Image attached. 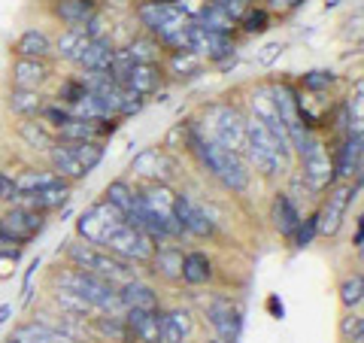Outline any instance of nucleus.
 <instances>
[{"instance_id":"f257e3e1","label":"nucleus","mask_w":364,"mask_h":343,"mask_svg":"<svg viewBox=\"0 0 364 343\" xmlns=\"http://www.w3.org/2000/svg\"><path fill=\"white\" fill-rule=\"evenodd\" d=\"M191 149L200 158V164L210 170L215 179H222V186L231 191H246L249 189V164L243 162V155H237L231 149H225L215 140L203 134H191Z\"/></svg>"},{"instance_id":"f03ea898","label":"nucleus","mask_w":364,"mask_h":343,"mask_svg":"<svg viewBox=\"0 0 364 343\" xmlns=\"http://www.w3.org/2000/svg\"><path fill=\"white\" fill-rule=\"evenodd\" d=\"M67 258L73 261V268L85 270V273H95V277L107 280L112 285H122V283H131L136 280V268L131 261H124L119 255L107 253L104 246H95V243H70L67 246Z\"/></svg>"},{"instance_id":"7ed1b4c3","label":"nucleus","mask_w":364,"mask_h":343,"mask_svg":"<svg viewBox=\"0 0 364 343\" xmlns=\"http://www.w3.org/2000/svg\"><path fill=\"white\" fill-rule=\"evenodd\" d=\"M58 285H61V289L76 292L79 298H85L100 313H124L119 285L100 280V277H95V273H85V270H79V268L64 270V273H58Z\"/></svg>"},{"instance_id":"20e7f679","label":"nucleus","mask_w":364,"mask_h":343,"mask_svg":"<svg viewBox=\"0 0 364 343\" xmlns=\"http://www.w3.org/2000/svg\"><path fill=\"white\" fill-rule=\"evenodd\" d=\"M243 162H249L255 170H261L264 176H277L286 170L289 158L279 152L277 140L264 131V125H261L255 116L246 119V149H243Z\"/></svg>"},{"instance_id":"39448f33","label":"nucleus","mask_w":364,"mask_h":343,"mask_svg":"<svg viewBox=\"0 0 364 343\" xmlns=\"http://www.w3.org/2000/svg\"><path fill=\"white\" fill-rule=\"evenodd\" d=\"M294 149L301 152V176L306 182V189L310 191L331 189V182H334V158L328 155L325 143L318 140L316 134L306 131L301 140L294 143Z\"/></svg>"},{"instance_id":"423d86ee","label":"nucleus","mask_w":364,"mask_h":343,"mask_svg":"<svg viewBox=\"0 0 364 343\" xmlns=\"http://www.w3.org/2000/svg\"><path fill=\"white\" fill-rule=\"evenodd\" d=\"M136 19H140V25L161 46H167L182 28L188 25L186 13H182L176 4H155V0H143V4L136 6Z\"/></svg>"},{"instance_id":"0eeeda50","label":"nucleus","mask_w":364,"mask_h":343,"mask_svg":"<svg viewBox=\"0 0 364 343\" xmlns=\"http://www.w3.org/2000/svg\"><path fill=\"white\" fill-rule=\"evenodd\" d=\"M207 128H210V134H203V137H210V140L225 146V149L243 155V149H246V116L240 110L210 107L207 110Z\"/></svg>"},{"instance_id":"6e6552de","label":"nucleus","mask_w":364,"mask_h":343,"mask_svg":"<svg viewBox=\"0 0 364 343\" xmlns=\"http://www.w3.org/2000/svg\"><path fill=\"white\" fill-rule=\"evenodd\" d=\"M107 249V253L119 255L124 261H131V265H140V261H152V253H155V240L149 234H143L140 228L134 225H119L116 231H112L104 243H100Z\"/></svg>"},{"instance_id":"1a4fd4ad","label":"nucleus","mask_w":364,"mask_h":343,"mask_svg":"<svg viewBox=\"0 0 364 343\" xmlns=\"http://www.w3.org/2000/svg\"><path fill=\"white\" fill-rule=\"evenodd\" d=\"M128 219H124V213L119 210V207H112L109 201H100V204H95V207H88L82 216L76 219V231H79V237L85 240V243H95V246H100L104 240L116 231L119 225H124Z\"/></svg>"},{"instance_id":"9d476101","label":"nucleus","mask_w":364,"mask_h":343,"mask_svg":"<svg viewBox=\"0 0 364 343\" xmlns=\"http://www.w3.org/2000/svg\"><path fill=\"white\" fill-rule=\"evenodd\" d=\"M358 189H361V179L355 182V189L343 182V186H334L331 191H328L322 210L316 213V234L334 237L340 231V225H343V219H346V210H349V204H352V198H355Z\"/></svg>"},{"instance_id":"9b49d317","label":"nucleus","mask_w":364,"mask_h":343,"mask_svg":"<svg viewBox=\"0 0 364 343\" xmlns=\"http://www.w3.org/2000/svg\"><path fill=\"white\" fill-rule=\"evenodd\" d=\"M252 116L264 125V131L277 140V146H279V152L282 155H291V137H289V131H286V125H282V119H279V112H277V107H273V97H270V88H258V91H252Z\"/></svg>"},{"instance_id":"f8f14e48","label":"nucleus","mask_w":364,"mask_h":343,"mask_svg":"<svg viewBox=\"0 0 364 343\" xmlns=\"http://www.w3.org/2000/svg\"><path fill=\"white\" fill-rule=\"evenodd\" d=\"M270 97H273V107H277L279 119H282V125H286V131H289V137H291V149H294V143H298L301 137L306 134L301 97L294 95V88L286 85V83H282V85H273V88H270Z\"/></svg>"},{"instance_id":"ddd939ff","label":"nucleus","mask_w":364,"mask_h":343,"mask_svg":"<svg viewBox=\"0 0 364 343\" xmlns=\"http://www.w3.org/2000/svg\"><path fill=\"white\" fill-rule=\"evenodd\" d=\"M43 225H46L43 213L28 210V207H18V204L6 216H0V228H4V234L13 240V243H18V246H25L28 240L37 237L43 231Z\"/></svg>"},{"instance_id":"4468645a","label":"nucleus","mask_w":364,"mask_h":343,"mask_svg":"<svg viewBox=\"0 0 364 343\" xmlns=\"http://www.w3.org/2000/svg\"><path fill=\"white\" fill-rule=\"evenodd\" d=\"M210 325L215 328L219 334V343H240V334H243V316H240V307L231 304L228 298H215L210 304Z\"/></svg>"},{"instance_id":"2eb2a0df","label":"nucleus","mask_w":364,"mask_h":343,"mask_svg":"<svg viewBox=\"0 0 364 343\" xmlns=\"http://www.w3.org/2000/svg\"><path fill=\"white\" fill-rule=\"evenodd\" d=\"M173 216H176V222H179L182 231H188L195 237H210L215 231V225L207 216V210H203L200 204L191 201L188 194H176V198H173Z\"/></svg>"},{"instance_id":"dca6fc26","label":"nucleus","mask_w":364,"mask_h":343,"mask_svg":"<svg viewBox=\"0 0 364 343\" xmlns=\"http://www.w3.org/2000/svg\"><path fill=\"white\" fill-rule=\"evenodd\" d=\"M116 125L112 119H79V116H70L55 134H58L61 143H82V140H100L104 134H112Z\"/></svg>"},{"instance_id":"f3484780","label":"nucleus","mask_w":364,"mask_h":343,"mask_svg":"<svg viewBox=\"0 0 364 343\" xmlns=\"http://www.w3.org/2000/svg\"><path fill=\"white\" fill-rule=\"evenodd\" d=\"M131 170L146 176V179H152V182H167L173 176V158H170L164 149H143L134 158Z\"/></svg>"},{"instance_id":"a211bd4d","label":"nucleus","mask_w":364,"mask_h":343,"mask_svg":"<svg viewBox=\"0 0 364 343\" xmlns=\"http://www.w3.org/2000/svg\"><path fill=\"white\" fill-rule=\"evenodd\" d=\"M112 58H116V46H112L109 37H97V40H88L85 49L76 55V67L79 70H109Z\"/></svg>"},{"instance_id":"6ab92c4d","label":"nucleus","mask_w":364,"mask_h":343,"mask_svg":"<svg viewBox=\"0 0 364 343\" xmlns=\"http://www.w3.org/2000/svg\"><path fill=\"white\" fill-rule=\"evenodd\" d=\"M67 198H70V186H55V189H40V191H18L13 204L37 210V213H49V210L64 207Z\"/></svg>"},{"instance_id":"aec40b11","label":"nucleus","mask_w":364,"mask_h":343,"mask_svg":"<svg viewBox=\"0 0 364 343\" xmlns=\"http://www.w3.org/2000/svg\"><path fill=\"white\" fill-rule=\"evenodd\" d=\"M52 76L46 58H18L13 64V88H31L40 91V85Z\"/></svg>"},{"instance_id":"412c9836","label":"nucleus","mask_w":364,"mask_h":343,"mask_svg":"<svg viewBox=\"0 0 364 343\" xmlns=\"http://www.w3.org/2000/svg\"><path fill=\"white\" fill-rule=\"evenodd\" d=\"M361 143H364L361 131H349L346 134L343 146H340V158L334 164V176H340V179H349V176L358 179L361 176Z\"/></svg>"},{"instance_id":"4be33fe9","label":"nucleus","mask_w":364,"mask_h":343,"mask_svg":"<svg viewBox=\"0 0 364 343\" xmlns=\"http://www.w3.org/2000/svg\"><path fill=\"white\" fill-rule=\"evenodd\" d=\"M122 85L136 91L140 97L152 95V91H158V85H161V67L158 64H131V70L122 76Z\"/></svg>"},{"instance_id":"5701e85b","label":"nucleus","mask_w":364,"mask_h":343,"mask_svg":"<svg viewBox=\"0 0 364 343\" xmlns=\"http://www.w3.org/2000/svg\"><path fill=\"white\" fill-rule=\"evenodd\" d=\"M191 328V313L188 310H170L161 313V325H158V343H186Z\"/></svg>"},{"instance_id":"b1692460","label":"nucleus","mask_w":364,"mask_h":343,"mask_svg":"<svg viewBox=\"0 0 364 343\" xmlns=\"http://www.w3.org/2000/svg\"><path fill=\"white\" fill-rule=\"evenodd\" d=\"M119 295H122V304L124 310H158V295L152 285H146L140 277L131 280V283H122L119 285Z\"/></svg>"},{"instance_id":"393cba45","label":"nucleus","mask_w":364,"mask_h":343,"mask_svg":"<svg viewBox=\"0 0 364 343\" xmlns=\"http://www.w3.org/2000/svg\"><path fill=\"white\" fill-rule=\"evenodd\" d=\"M13 340H16V343H76L73 337H67L64 331L46 325L43 319H33V322L18 325L16 334H13Z\"/></svg>"},{"instance_id":"a878e982","label":"nucleus","mask_w":364,"mask_h":343,"mask_svg":"<svg viewBox=\"0 0 364 343\" xmlns=\"http://www.w3.org/2000/svg\"><path fill=\"white\" fill-rule=\"evenodd\" d=\"M124 322L131 328V337L143 343H158V325H161L158 310H124Z\"/></svg>"},{"instance_id":"bb28decb","label":"nucleus","mask_w":364,"mask_h":343,"mask_svg":"<svg viewBox=\"0 0 364 343\" xmlns=\"http://www.w3.org/2000/svg\"><path fill=\"white\" fill-rule=\"evenodd\" d=\"M97 13V0H55V16L67 28H82Z\"/></svg>"},{"instance_id":"cd10ccee","label":"nucleus","mask_w":364,"mask_h":343,"mask_svg":"<svg viewBox=\"0 0 364 343\" xmlns=\"http://www.w3.org/2000/svg\"><path fill=\"white\" fill-rule=\"evenodd\" d=\"M195 25H200L203 31H213V33H231L237 28V21L225 13V9H219L213 4V0H203V6L198 9V16L191 19Z\"/></svg>"},{"instance_id":"c85d7f7f","label":"nucleus","mask_w":364,"mask_h":343,"mask_svg":"<svg viewBox=\"0 0 364 343\" xmlns=\"http://www.w3.org/2000/svg\"><path fill=\"white\" fill-rule=\"evenodd\" d=\"M49 158H52L55 174H58L61 179H67V182H79V179H85V176H88L85 170L79 167V162L73 158V152L67 149V143H52Z\"/></svg>"},{"instance_id":"c756f323","label":"nucleus","mask_w":364,"mask_h":343,"mask_svg":"<svg viewBox=\"0 0 364 343\" xmlns=\"http://www.w3.org/2000/svg\"><path fill=\"white\" fill-rule=\"evenodd\" d=\"M13 52L18 55V58H46V55H52V40L46 37L43 31L31 28V31H25L16 40V49Z\"/></svg>"},{"instance_id":"7c9ffc66","label":"nucleus","mask_w":364,"mask_h":343,"mask_svg":"<svg viewBox=\"0 0 364 343\" xmlns=\"http://www.w3.org/2000/svg\"><path fill=\"white\" fill-rule=\"evenodd\" d=\"M273 225H277L279 234H286V237H291L294 228L301 225V213L289 194H277V198H273Z\"/></svg>"},{"instance_id":"2f4dec72","label":"nucleus","mask_w":364,"mask_h":343,"mask_svg":"<svg viewBox=\"0 0 364 343\" xmlns=\"http://www.w3.org/2000/svg\"><path fill=\"white\" fill-rule=\"evenodd\" d=\"M55 186H70V182L61 179L55 170H25L21 176H16L18 191H40V189H55Z\"/></svg>"},{"instance_id":"473e14b6","label":"nucleus","mask_w":364,"mask_h":343,"mask_svg":"<svg viewBox=\"0 0 364 343\" xmlns=\"http://www.w3.org/2000/svg\"><path fill=\"white\" fill-rule=\"evenodd\" d=\"M95 331L107 340H119V343H131V328L124 322L122 313H104V316H95Z\"/></svg>"},{"instance_id":"72a5a7b5","label":"nucleus","mask_w":364,"mask_h":343,"mask_svg":"<svg viewBox=\"0 0 364 343\" xmlns=\"http://www.w3.org/2000/svg\"><path fill=\"white\" fill-rule=\"evenodd\" d=\"M213 277V261L203 253H188L182 255V280L188 285H200Z\"/></svg>"},{"instance_id":"f704fd0d","label":"nucleus","mask_w":364,"mask_h":343,"mask_svg":"<svg viewBox=\"0 0 364 343\" xmlns=\"http://www.w3.org/2000/svg\"><path fill=\"white\" fill-rule=\"evenodd\" d=\"M85 43H88L85 28H64L58 43H52V52H58L64 61H76V55L85 49Z\"/></svg>"},{"instance_id":"c9c22d12","label":"nucleus","mask_w":364,"mask_h":343,"mask_svg":"<svg viewBox=\"0 0 364 343\" xmlns=\"http://www.w3.org/2000/svg\"><path fill=\"white\" fill-rule=\"evenodd\" d=\"M43 107L46 104H43L40 91H31V88H13V91H9V110H13L16 116L31 119V116H37Z\"/></svg>"},{"instance_id":"e433bc0d","label":"nucleus","mask_w":364,"mask_h":343,"mask_svg":"<svg viewBox=\"0 0 364 343\" xmlns=\"http://www.w3.org/2000/svg\"><path fill=\"white\" fill-rule=\"evenodd\" d=\"M67 149L73 152V158L79 162V167L91 174L100 162H104V143L100 140H82V143H67Z\"/></svg>"},{"instance_id":"4c0bfd02","label":"nucleus","mask_w":364,"mask_h":343,"mask_svg":"<svg viewBox=\"0 0 364 343\" xmlns=\"http://www.w3.org/2000/svg\"><path fill=\"white\" fill-rule=\"evenodd\" d=\"M155 273H161L164 280H182V253L179 249H158L152 253Z\"/></svg>"},{"instance_id":"58836bf2","label":"nucleus","mask_w":364,"mask_h":343,"mask_svg":"<svg viewBox=\"0 0 364 343\" xmlns=\"http://www.w3.org/2000/svg\"><path fill=\"white\" fill-rule=\"evenodd\" d=\"M107 198L104 201H109L112 204V207H119L124 216H128L134 207H136V201H140V194H136L131 186H128V182H122V179H116V182H109V186H107Z\"/></svg>"},{"instance_id":"ea45409f","label":"nucleus","mask_w":364,"mask_h":343,"mask_svg":"<svg viewBox=\"0 0 364 343\" xmlns=\"http://www.w3.org/2000/svg\"><path fill=\"white\" fill-rule=\"evenodd\" d=\"M18 134H21V140H25L28 146H33V149H52V143H55L52 131L46 128L43 122H21Z\"/></svg>"},{"instance_id":"a19ab883","label":"nucleus","mask_w":364,"mask_h":343,"mask_svg":"<svg viewBox=\"0 0 364 343\" xmlns=\"http://www.w3.org/2000/svg\"><path fill=\"white\" fill-rule=\"evenodd\" d=\"M124 52L131 55L134 64H155L158 55H161V43L155 37H140V40H131V46Z\"/></svg>"},{"instance_id":"79ce46f5","label":"nucleus","mask_w":364,"mask_h":343,"mask_svg":"<svg viewBox=\"0 0 364 343\" xmlns=\"http://www.w3.org/2000/svg\"><path fill=\"white\" fill-rule=\"evenodd\" d=\"M200 64L203 58L191 49H173V55H170V73L173 76H195L200 70Z\"/></svg>"},{"instance_id":"37998d69","label":"nucleus","mask_w":364,"mask_h":343,"mask_svg":"<svg viewBox=\"0 0 364 343\" xmlns=\"http://www.w3.org/2000/svg\"><path fill=\"white\" fill-rule=\"evenodd\" d=\"M55 304H58L64 313L79 316V319H85V313L95 310V307H91L85 298H79V295L70 292V289H61V285H58V292H55Z\"/></svg>"},{"instance_id":"c03bdc74","label":"nucleus","mask_w":364,"mask_h":343,"mask_svg":"<svg viewBox=\"0 0 364 343\" xmlns=\"http://www.w3.org/2000/svg\"><path fill=\"white\" fill-rule=\"evenodd\" d=\"M237 25H243L246 33H264L270 28V9L252 4L240 19H237Z\"/></svg>"},{"instance_id":"a18cd8bd","label":"nucleus","mask_w":364,"mask_h":343,"mask_svg":"<svg viewBox=\"0 0 364 343\" xmlns=\"http://www.w3.org/2000/svg\"><path fill=\"white\" fill-rule=\"evenodd\" d=\"M364 298V280H361V273H355V277H349L343 285H340V301H343V307H358Z\"/></svg>"},{"instance_id":"49530a36","label":"nucleus","mask_w":364,"mask_h":343,"mask_svg":"<svg viewBox=\"0 0 364 343\" xmlns=\"http://www.w3.org/2000/svg\"><path fill=\"white\" fill-rule=\"evenodd\" d=\"M40 116L46 119V122H43L46 128H49V131H58L61 125L70 119V110L61 107V104H49V107H43V110H40Z\"/></svg>"},{"instance_id":"de8ad7c7","label":"nucleus","mask_w":364,"mask_h":343,"mask_svg":"<svg viewBox=\"0 0 364 343\" xmlns=\"http://www.w3.org/2000/svg\"><path fill=\"white\" fill-rule=\"evenodd\" d=\"M301 85L306 91H325L328 85H334V73L331 70H313V73H304Z\"/></svg>"},{"instance_id":"09e8293b","label":"nucleus","mask_w":364,"mask_h":343,"mask_svg":"<svg viewBox=\"0 0 364 343\" xmlns=\"http://www.w3.org/2000/svg\"><path fill=\"white\" fill-rule=\"evenodd\" d=\"M294 243H298L301 249L304 246H310L313 243V237H316V216H310V219H301V225L294 228Z\"/></svg>"},{"instance_id":"8fccbe9b","label":"nucleus","mask_w":364,"mask_h":343,"mask_svg":"<svg viewBox=\"0 0 364 343\" xmlns=\"http://www.w3.org/2000/svg\"><path fill=\"white\" fill-rule=\"evenodd\" d=\"M213 4L219 6V9H225V13H228V16H231V19L237 21V19H240V16L246 13L249 6L255 4V0H213Z\"/></svg>"},{"instance_id":"3c124183","label":"nucleus","mask_w":364,"mask_h":343,"mask_svg":"<svg viewBox=\"0 0 364 343\" xmlns=\"http://www.w3.org/2000/svg\"><path fill=\"white\" fill-rule=\"evenodd\" d=\"M16 194H18L16 179H13V176H6L4 170H0V201H4V204H13V201H16Z\"/></svg>"},{"instance_id":"603ef678","label":"nucleus","mask_w":364,"mask_h":343,"mask_svg":"<svg viewBox=\"0 0 364 343\" xmlns=\"http://www.w3.org/2000/svg\"><path fill=\"white\" fill-rule=\"evenodd\" d=\"M343 334L352 340H361V316H346L343 319Z\"/></svg>"},{"instance_id":"864d4df0","label":"nucleus","mask_w":364,"mask_h":343,"mask_svg":"<svg viewBox=\"0 0 364 343\" xmlns=\"http://www.w3.org/2000/svg\"><path fill=\"white\" fill-rule=\"evenodd\" d=\"M279 52H282V43H270V46H264V52L258 55V61H261V64H270Z\"/></svg>"},{"instance_id":"5fc2aeb1","label":"nucleus","mask_w":364,"mask_h":343,"mask_svg":"<svg viewBox=\"0 0 364 343\" xmlns=\"http://www.w3.org/2000/svg\"><path fill=\"white\" fill-rule=\"evenodd\" d=\"M301 4V0H267V6L264 9H291V6H298Z\"/></svg>"},{"instance_id":"6e6d98bb","label":"nucleus","mask_w":364,"mask_h":343,"mask_svg":"<svg viewBox=\"0 0 364 343\" xmlns=\"http://www.w3.org/2000/svg\"><path fill=\"white\" fill-rule=\"evenodd\" d=\"M6 316H9V307H0V322H6Z\"/></svg>"},{"instance_id":"4d7b16f0","label":"nucleus","mask_w":364,"mask_h":343,"mask_svg":"<svg viewBox=\"0 0 364 343\" xmlns=\"http://www.w3.org/2000/svg\"><path fill=\"white\" fill-rule=\"evenodd\" d=\"M155 4H176V0H155Z\"/></svg>"},{"instance_id":"13d9d810","label":"nucleus","mask_w":364,"mask_h":343,"mask_svg":"<svg viewBox=\"0 0 364 343\" xmlns=\"http://www.w3.org/2000/svg\"><path fill=\"white\" fill-rule=\"evenodd\" d=\"M210 343H219V340H210Z\"/></svg>"}]
</instances>
